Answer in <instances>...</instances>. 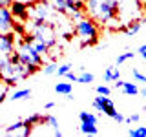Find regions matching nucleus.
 Instances as JSON below:
<instances>
[{
  "mask_svg": "<svg viewBox=\"0 0 146 137\" xmlns=\"http://www.w3.org/2000/svg\"><path fill=\"white\" fill-rule=\"evenodd\" d=\"M86 11L99 24H110L119 18V0H84Z\"/></svg>",
  "mask_w": 146,
  "mask_h": 137,
  "instance_id": "f257e3e1",
  "label": "nucleus"
},
{
  "mask_svg": "<svg viewBox=\"0 0 146 137\" xmlns=\"http://www.w3.org/2000/svg\"><path fill=\"white\" fill-rule=\"evenodd\" d=\"M26 31L29 35H33L36 40L44 42L49 49L57 44V33H55V27H53L51 22L40 20V18H33L31 22L26 24Z\"/></svg>",
  "mask_w": 146,
  "mask_h": 137,
  "instance_id": "f03ea898",
  "label": "nucleus"
},
{
  "mask_svg": "<svg viewBox=\"0 0 146 137\" xmlns=\"http://www.w3.org/2000/svg\"><path fill=\"white\" fill-rule=\"evenodd\" d=\"M73 33L79 35L82 39V48H86V46H95L99 42V27H97L93 18L82 17L79 22H75Z\"/></svg>",
  "mask_w": 146,
  "mask_h": 137,
  "instance_id": "7ed1b4c3",
  "label": "nucleus"
},
{
  "mask_svg": "<svg viewBox=\"0 0 146 137\" xmlns=\"http://www.w3.org/2000/svg\"><path fill=\"white\" fill-rule=\"evenodd\" d=\"M27 13H29V17L31 18H40V20H46V22H49L51 20V15H53V7L49 6V2L48 0H40V2H36V4H27Z\"/></svg>",
  "mask_w": 146,
  "mask_h": 137,
  "instance_id": "20e7f679",
  "label": "nucleus"
},
{
  "mask_svg": "<svg viewBox=\"0 0 146 137\" xmlns=\"http://www.w3.org/2000/svg\"><path fill=\"white\" fill-rule=\"evenodd\" d=\"M93 108L100 113H106V115L111 117L113 112H115V104L110 99V95H99V97L93 99Z\"/></svg>",
  "mask_w": 146,
  "mask_h": 137,
  "instance_id": "39448f33",
  "label": "nucleus"
},
{
  "mask_svg": "<svg viewBox=\"0 0 146 137\" xmlns=\"http://www.w3.org/2000/svg\"><path fill=\"white\" fill-rule=\"evenodd\" d=\"M17 37L13 31L9 33H0V55L4 57H9L13 51H15V42H17Z\"/></svg>",
  "mask_w": 146,
  "mask_h": 137,
  "instance_id": "423d86ee",
  "label": "nucleus"
},
{
  "mask_svg": "<svg viewBox=\"0 0 146 137\" xmlns=\"http://www.w3.org/2000/svg\"><path fill=\"white\" fill-rule=\"evenodd\" d=\"M9 11H11L13 18H17V20L26 22L27 18H29V13H27V4L20 2V0H13L11 6H9Z\"/></svg>",
  "mask_w": 146,
  "mask_h": 137,
  "instance_id": "0eeeda50",
  "label": "nucleus"
},
{
  "mask_svg": "<svg viewBox=\"0 0 146 137\" xmlns=\"http://www.w3.org/2000/svg\"><path fill=\"white\" fill-rule=\"evenodd\" d=\"M13 24H15V18H13L9 7H0V33L13 31Z\"/></svg>",
  "mask_w": 146,
  "mask_h": 137,
  "instance_id": "6e6552de",
  "label": "nucleus"
},
{
  "mask_svg": "<svg viewBox=\"0 0 146 137\" xmlns=\"http://www.w3.org/2000/svg\"><path fill=\"white\" fill-rule=\"evenodd\" d=\"M48 2L53 7L55 13H60V15H68L70 13V4L66 0H48Z\"/></svg>",
  "mask_w": 146,
  "mask_h": 137,
  "instance_id": "1a4fd4ad",
  "label": "nucleus"
},
{
  "mask_svg": "<svg viewBox=\"0 0 146 137\" xmlns=\"http://www.w3.org/2000/svg\"><path fill=\"white\" fill-rule=\"evenodd\" d=\"M119 29H121V31H124V33H126L128 37H133V35L139 33V29H141V20H131V22H128V24L121 26Z\"/></svg>",
  "mask_w": 146,
  "mask_h": 137,
  "instance_id": "9d476101",
  "label": "nucleus"
},
{
  "mask_svg": "<svg viewBox=\"0 0 146 137\" xmlns=\"http://www.w3.org/2000/svg\"><path fill=\"white\" fill-rule=\"evenodd\" d=\"M13 66H15V75H17L20 80H24V79H27V77L31 75L29 66H27V64H24V62H17V64H13Z\"/></svg>",
  "mask_w": 146,
  "mask_h": 137,
  "instance_id": "9b49d317",
  "label": "nucleus"
},
{
  "mask_svg": "<svg viewBox=\"0 0 146 137\" xmlns=\"http://www.w3.org/2000/svg\"><path fill=\"white\" fill-rule=\"evenodd\" d=\"M117 79H121V71L115 66H108L106 71H104V82H113Z\"/></svg>",
  "mask_w": 146,
  "mask_h": 137,
  "instance_id": "f8f14e48",
  "label": "nucleus"
},
{
  "mask_svg": "<svg viewBox=\"0 0 146 137\" xmlns=\"http://www.w3.org/2000/svg\"><path fill=\"white\" fill-rule=\"evenodd\" d=\"M79 130L82 132V134H88V135H97L99 134V128H97L95 122H84V121H80Z\"/></svg>",
  "mask_w": 146,
  "mask_h": 137,
  "instance_id": "ddd939ff",
  "label": "nucleus"
},
{
  "mask_svg": "<svg viewBox=\"0 0 146 137\" xmlns=\"http://www.w3.org/2000/svg\"><path fill=\"white\" fill-rule=\"evenodd\" d=\"M27 97H31V90H29V88L15 90L11 95H9V99H11V100H22V99H27Z\"/></svg>",
  "mask_w": 146,
  "mask_h": 137,
  "instance_id": "4468645a",
  "label": "nucleus"
},
{
  "mask_svg": "<svg viewBox=\"0 0 146 137\" xmlns=\"http://www.w3.org/2000/svg\"><path fill=\"white\" fill-rule=\"evenodd\" d=\"M55 91L60 95H68V93H73V86H71V82H57Z\"/></svg>",
  "mask_w": 146,
  "mask_h": 137,
  "instance_id": "2eb2a0df",
  "label": "nucleus"
},
{
  "mask_svg": "<svg viewBox=\"0 0 146 137\" xmlns=\"http://www.w3.org/2000/svg\"><path fill=\"white\" fill-rule=\"evenodd\" d=\"M31 46H33L35 51H36V53H40L42 57H46V55L49 53V48H48V46H46L44 42H40V40H36L35 37H33V40H31Z\"/></svg>",
  "mask_w": 146,
  "mask_h": 137,
  "instance_id": "dca6fc26",
  "label": "nucleus"
},
{
  "mask_svg": "<svg viewBox=\"0 0 146 137\" xmlns=\"http://www.w3.org/2000/svg\"><path fill=\"white\" fill-rule=\"evenodd\" d=\"M121 90H122L124 95H139V86H137L135 82H124Z\"/></svg>",
  "mask_w": 146,
  "mask_h": 137,
  "instance_id": "f3484780",
  "label": "nucleus"
},
{
  "mask_svg": "<svg viewBox=\"0 0 146 137\" xmlns=\"http://www.w3.org/2000/svg\"><path fill=\"white\" fill-rule=\"evenodd\" d=\"M95 80V75L93 73H88V71H80V75L77 77V82H80V84H90V82Z\"/></svg>",
  "mask_w": 146,
  "mask_h": 137,
  "instance_id": "a211bd4d",
  "label": "nucleus"
},
{
  "mask_svg": "<svg viewBox=\"0 0 146 137\" xmlns=\"http://www.w3.org/2000/svg\"><path fill=\"white\" fill-rule=\"evenodd\" d=\"M79 119H80V121H84V122H95V124H97V115H93L91 112H80L79 113Z\"/></svg>",
  "mask_w": 146,
  "mask_h": 137,
  "instance_id": "6ab92c4d",
  "label": "nucleus"
},
{
  "mask_svg": "<svg viewBox=\"0 0 146 137\" xmlns=\"http://www.w3.org/2000/svg\"><path fill=\"white\" fill-rule=\"evenodd\" d=\"M44 124H48L51 130H58V119L53 115H44Z\"/></svg>",
  "mask_w": 146,
  "mask_h": 137,
  "instance_id": "aec40b11",
  "label": "nucleus"
},
{
  "mask_svg": "<svg viewBox=\"0 0 146 137\" xmlns=\"http://www.w3.org/2000/svg\"><path fill=\"white\" fill-rule=\"evenodd\" d=\"M128 135L130 137H146V126H139V128H133V130H128Z\"/></svg>",
  "mask_w": 146,
  "mask_h": 137,
  "instance_id": "412c9836",
  "label": "nucleus"
},
{
  "mask_svg": "<svg viewBox=\"0 0 146 137\" xmlns=\"http://www.w3.org/2000/svg\"><path fill=\"white\" fill-rule=\"evenodd\" d=\"M27 122H31V124H44V115H40V113H33V115H29L26 119Z\"/></svg>",
  "mask_w": 146,
  "mask_h": 137,
  "instance_id": "4be33fe9",
  "label": "nucleus"
},
{
  "mask_svg": "<svg viewBox=\"0 0 146 137\" xmlns=\"http://www.w3.org/2000/svg\"><path fill=\"white\" fill-rule=\"evenodd\" d=\"M133 57H135V53H131V51H124V53L117 55V66L119 64H124L126 61H130V59H133Z\"/></svg>",
  "mask_w": 146,
  "mask_h": 137,
  "instance_id": "5701e85b",
  "label": "nucleus"
},
{
  "mask_svg": "<svg viewBox=\"0 0 146 137\" xmlns=\"http://www.w3.org/2000/svg\"><path fill=\"white\" fill-rule=\"evenodd\" d=\"M22 128H24V121H17V122H13V124H9L6 128V134H13V132H18Z\"/></svg>",
  "mask_w": 146,
  "mask_h": 137,
  "instance_id": "b1692460",
  "label": "nucleus"
},
{
  "mask_svg": "<svg viewBox=\"0 0 146 137\" xmlns=\"http://www.w3.org/2000/svg\"><path fill=\"white\" fill-rule=\"evenodd\" d=\"M57 64H55V62H48V64H44V66H42V71H44V75H53V73L55 71H57Z\"/></svg>",
  "mask_w": 146,
  "mask_h": 137,
  "instance_id": "393cba45",
  "label": "nucleus"
},
{
  "mask_svg": "<svg viewBox=\"0 0 146 137\" xmlns=\"http://www.w3.org/2000/svg\"><path fill=\"white\" fill-rule=\"evenodd\" d=\"M71 68H73L71 64H62V66H58V68H57V71H55V73H57L58 77H64L68 71H71Z\"/></svg>",
  "mask_w": 146,
  "mask_h": 137,
  "instance_id": "a878e982",
  "label": "nucleus"
},
{
  "mask_svg": "<svg viewBox=\"0 0 146 137\" xmlns=\"http://www.w3.org/2000/svg\"><path fill=\"white\" fill-rule=\"evenodd\" d=\"M18 80H20V79L15 77V75H13V77H4V84L9 86V88H15V86L18 84Z\"/></svg>",
  "mask_w": 146,
  "mask_h": 137,
  "instance_id": "bb28decb",
  "label": "nucleus"
},
{
  "mask_svg": "<svg viewBox=\"0 0 146 137\" xmlns=\"http://www.w3.org/2000/svg\"><path fill=\"white\" fill-rule=\"evenodd\" d=\"M131 75H133V79L137 80V82H146V75H143V73H141L139 70H131Z\"/></svg>",
  "mask_w": 146,
  "mask_h": 137,
  "instance_id": "cd10ccee",
  "label": "nucleus"
},
{
  "mask_svg": "<svg viewBox=\"0 0 146 137\" xmlns=\"http://www.w3.org/2000/svg\"><path fill=\"white\" fill-rule=\"evenodd\" d=\"M97 93L99 95H110L111 90H110V86H106V84H100V86H97Z\"/></svg>",
  "mask_w": 146,
  "mask_h": 137,
  "instance_id": "c85d7f7f",
  "label": "nucleus"
},
{
  "mask_svg": "<svg viewBox=\"0 0 146 137\" xmlns=\"http://www.w3.org/2000/svg\"><path fill=\"white\" fill-rule=\"evenodd\" d=\"M111 119H113V121H117V122H124V115H122L121 112H117V110H115V112H113Z\"/></svg>",
  "mask_w": 146,
  "mask_h": 137,
  "instance_id": "c756f323",
  "label": "nucleus"
},
{
  "mask_svg": "<svg viewBox=\"0 0 146 137\" xmlns=\"http://www.w3.org/2000/svg\"><path fill=\"white\" fill-rule=\"evenodd\" d=\"M139 119H141V115H139V113H131V115L128 117V119H124V122H137Z\"/></svg>",
  "mask_w": 146,
  "mask_h": 137,
  "instance_id": "7c9ffc66",
  "label": "nucleus"
},
{
  "mask_svg": "<svg viewBox=\"0 0 146 137\" xmlns=\"http://www.w3.org/2000/svg\"><path fill=\"white\" fill-rule=\"evenodd\" d=\"M64 77H66L68 80H71V82H77V75H75V73H71V71H68Z\"/></svg>",
  "mask_w": 146,
  "mask_h": 137,
  "instance_id": "2f4dec72",
  "label": "nucleus"
},
{
  "mask_svg": "<svg viewBox=\"0 0 146 137\" xmlns=\"http://www.w3.org/2000/svg\"><path fill=\"white\" fill-rule=\"evenodd\" d=\"M122 84H124V80H122V79L113 80V86H115V90H121V88H122Z\"/></svg>",
  "mask_w": 146,
  "mask_h": 137,
  "instance_id": "473e14b6",
  "label": "nucleus"
},
{
  "mask_svg": "<svg viewBox=\"0 0 146 137\" xmlns=\"http://www.w3.org/2000/svg\"><path fill=\"white\" fill-rule=\"evenodd\" d=\"M139 53H141V57H143L144 61H146V44H143V46L139 48Z\"/></svg>",
  "mask_w": 146,
  "mask_h": 137,
  "instance_id": "72a5a7b5",
  "label": "nucleus"
},
{
  "mask_svg": "<svg viewBox=\"0 0 146 137\" xmlns=\"http://www.w3.org/2000/svg\"><path fill=\"white\" fill-rule=\"evenodd\" d=\"M13 0H0V7H9Z\"/></svg>",
  "mask_w": 146,
  "mask_h": 137,
  "instance_id": "f704fd0d",
  "label": "nucleus"
},
{
  "mask_svg": "<svg viewBox=\"0 0 146 137\" xmlns=\"http://www.w3.org/2000/svg\"><path fill=\"white\" fill-rule=\"evenodd\" d=\"M55 108V102H46V110H53Z\"/></svg>",
  "mask_w": 146,
  "mask_h": 137,
  "instance_id": "c9c22d12",
  "label": "nucleus"
},
{
  "mask_svg": "<svg viewBox=\"0 0 146 137\" xmlns=\"http://www.w3.org/2000/svg\"><path fill=\"white\" fill-rule=\"evenodd\" d=\"M139 95H143V97H146V86H144V88H139Z\"/></svg>",
  "mask_w": 146,
  "mask_h": 137,
  "instance_id": "e433bc0d",
  "label": "nucleus"
},
{
  "mask_svg": "<svg viewBox=\"0 0 146 137\" xmlns=\"http://www.w3.org/2000/svg\"><path fill=\"white\" fill-rule=\"evenodd\" d=\"M53 135H57V137H60V135H62V132H60V130H53Z\"/></svg>",
  "mask_w": 146,
  "mask_h": 137,
  "instance_id": "4c0bfd02",
  "label": "nucleus"
},
{
  "mask_svg": "<svg viewBox=\"0 0 146 137\" xmlns=\"http://www.w3.org/2000/svg\"><path fill=\"white\" fill-rule=\"evenodd\" d=\"M137 2H141V4H144V0H137Z\"/></svg>",
  "mask_w": 146,
  "mask_h": 137,
  "instance_id": "58836bf2",
  "label": "nucleus"
},
{
  "mask_svg": "<svg viewBox=\"0 0 146 137\" xmlns=\"http://www.w3.org/2000/svg\"><path fill=\"white\" fill-rule=\"evenodd\" d=\"M144 4H146V0H144Z\"/></svg>",
  "mask_w": 146,
  "mask_h": 137,
  "instance_id": "ea45409f",
  "label": "nucleus"
}]
</instances>
